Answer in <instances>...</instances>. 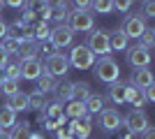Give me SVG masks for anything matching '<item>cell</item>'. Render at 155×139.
Wrapping results in <instances>:
<instances>
[{
    "instance_id": "cell-1",
    "label": "cell",
    "mask_w": 155,
    "mask_h": 139,
    "mask_svg": "<svg viewBox=\"0 0 155 139\" xmlns=\"http://www.w3.org/2000/svg\"><path fill=\"white\" fill-rule=\"evenodd\" d=\"M93 72H95V77L102 84H114V81L120 79V67H118V63L111 56H104V58L95 60L93 63Z\"/></svg>"
},
{
    "instance_id": "cell-2",
    "label": "cell",
    "mask_w": 155,
    "mask_h": 139,
    "mask_svg": "<svg viewBox=\"0 0 155 139\" xmlns=\"http://www.w3.org/2000/svg\"><path fill=\"white\" fill-rule=\"evenodd\" d=\"M86 46H88V51L93 53V56H100V58H104V56H109V30H104V28H97V30H91L88 33V42H86Z\"/></svg>"
},
{
    "instance_id": "cell-3",
    "label": "cell",
    "mask_w": 155,
    "mask_h": 139,
    "mask_svg": "<svg viewBox=\"0 0 155 139\" xmlns=\"http://www.w3.org/2000/svg\"><path fill=\"white\" fill-rule=\"evenodd\" d=\"M67 26L74 35L77 33H91L95 30V16L93 12H77V9H72L70 16H67Z\"/></svg>"
},
{
    "instance_id": "cell-4",
    "label": "cell",
    "mask_w": 155,
    "mask_h": 139,
    "mask_svg": "<svg viewBox=\"0 0 155 139\" xmlns=\"http://www.w3.org/2000/svg\"><path fill=\"white\" fill-rule=\"evenodd\" d=\"M42 67H44V74H49V77H53V79L65 77V74L70 72V63H67V56H65L63 51H56L53 56L44 58Z\"/></svg>"
},
{
    "instance_id": "cell-5",
    "label": "cell",
    "mask_w": 155,
    "mask_h": 139,
    "mask_svg": "<svg viewBox=\"0 0 155 139\" xmlns=\"http://www.w3.org/2000/svg\"><path fill=\"white\" fill-rule=\"evenodd\" d=\"M67 63H70V67H74V70H88V67H93V63H95V56L88 51L86 44H77V46H72L70 56H67Z\"/></svg>"
},
{
    "instance_id": "cell-6",
    "label": "cell",
    "mask_w": 155,
    "mask_h": 139,
    "mask_svg": "<svg viewBox=\"0 0 155 139\" xmlns=\"http://www.w3.org/2000/svg\"><path fill=\"white\" fill-rule=\"evenodd\" d=\"M72 42H74V33L70 30L67 23H60V26H53L51 28V33H49V44H51L56 51L72 46Z\"/></svg>"
},
{
    "instance_id": "cell-7",
    "label": "cell",
    "mask_w": 155,
    "mask_h": 139,
    "mask_svg": "<svg viewBox=\"0 0 155 139\" xmlns=\"http://www.w3.org/2000/svg\"><path fill=\"white\" fill-rule=\"evenodd\" d=\"M123 127H127L132 134H141L148 127V116L143 109H132L123 116Z\"/></svg>"
},
{
    "instance_id": "cell-8",
    "label": "cell",
    "mask_w": 155,
    "mask_h": 139,
    "mask_svg": "<svg viewBox=\"0 0 155 139\" xmlns=\"http://www.w3.org/2000/svg\"><path fill=\"white\" fill-rule=\"evenodd\" d=\"M146 19H141V16H137V14H132V16H127V19L123 21V26H120V33L127 37V40H139L143 35V30H146Z\"/></svg>"
},
{
    "instance_id": "cell-9",
    "label": "cell",
    "mask_w": 155,
    "mask_h": 139,
    "mask_svg": "<svg viewBox=\"0 0 155 139\" xmlns=\"http://www.w3.org/2000/svg\"><path fill=\"white\" fill-rule=\"evenodd\" d=\"M100 127L104 132H118L123 127V116L118 109H104L100 114Z\"/></svg>"
},
{
    "instance_id": "cell-10",
    "label": "cell",
    "mask_w": 155,
    "mask_h": 139,
    "mask_svg": "<svg viewBox=\"0 0 155 139\" xmlns=\"http://www.w3.org/2000/svg\"><path fill=\"white\" fill-rule=\"evenodd\" d=\"M42 72H44V67H42V60L39 58H35V60H19V79L37 81Z\"/></svg>"
},
{
    "instance_id": "cell-11",
    "label": "cell",
    "mask_w": 155,
    "mask_h": 139,
    "mask_svg": "<svg viewBox=\"0 0 155 139\" xmlns=\"http://www.w3.org/2000/svg\"><path fill=\"white\" fill-rule=\"evenodd\" d=\"M127 63L134 70H141V67H148L150 65V51H146L143 46L134 44L127 49Z\"/></svg>"
},
{
    "instance_id": "cell-12",
    "label": "cell",
    "mask_w": 155,
    "mask_h": 139,
    "mask_svg": "<svg viewBox=\"0 0 155 139\" xmlns=\"http://www.w3.org/2000/svg\"><path fill=\"white\" fill-rule=\"evenodd\" d=\"M67 130L72 132V137H74V139H88V137H91V132H93V116L86 114L84 118L72 121L70 125H67Z\"/></svg>"
},
{
    "instance_id": "cell-13",
    "label": "cell",
    "mask_w": 155,
    "mask_h": 139,
    "mask_svg": "<svg viewBox=\"0 0 155 139\" xmlns=\"http://www.w3.org/2000/svg\"><path fill=\"white\" fill-rule=\"evenodd\" d=\"M127 84L134 86V88H139V91H143V88L153 86L155 79H153V72H150L148 67H141V70H134V72H132V77H130Z\"/></svg>"
},
{
    "instance_id": "cell-14",
    "label": "cell",
    "mask_w": 155,
    "mask_h": 139,
    "mask_svg": "<svg viewBox=\"0 0 155 139\" xmlns=\"http://www.w3.org/2000/svg\"><path fill=\"white\" fill-rule=\"evenodd\" d=\"M109 100L114 102V104H125V95H127V84L125 81H114V84H109Z\"/></svg>"
},
{
    "instance_id": "cell-15",
    "label": "cell",
    "mask_w": 155,
    "mask_h": 139,
    "mask_svg": "<svg viewBox=\"0 0 155 139\" xmlns=\"http://www.w3.org/2000/svg\"><path fill=\"white\" fill-rule=\"evenodd\" d=\"M67 16H70V2H65V0H60V2H51V19L56 26H60V23H65L67 21Z\"/></svg>"
},
{
    "instance_id": "cell-16",
    "label": "cell",
    "mask_w": 155,
    "mask_h": 139,
    "mask_svg": "<svg viewBox=\"0 0 155 139\" xmlns=\"http://www.w3.org/2000/svg\"><path fill=\"white\" fill-rule=\"evenodd\" d=\"M72 86H74V81H67L63 79L60 84H56V88H53V95H56V102H72Z\"/></svg>"
},
{
    "instance_id": "cell-17",
    "label": "cell",
    "mask_w": 155,
    "mask_h": 139,
    "mask_svg": "<svg viewBox=\"0 0 155 139\" xmlns=\"http://www.w3.org/2000/svg\"><path fill=\"white\" fill-rule=\"evenodd\" d=\"M93 95V88L88 81H74V86H72V100H77V102H86V100Z\"/></svg>"
},
{
    "instance_id": "cell-18",
    "label": "cell",
    "mask_w": 155,
    "mask_h": 139,
    "mask_svg": "<svg viewBox=\"0 0 155 139\" xmlns=\"http://www.w3.org/2000/svg\"><path fill=\"white\" fill-rule=\"evenodd\" d=\"M19 60H35L39 56V44L37 42H23L19 44Z\"/></svg>"
},
{
    "instance_id": "cell-19",
    "label": "cell",
    "mask_w": 155,
    "mask_h": 139,
    "mask_svg": "<svg viewBox=\"0 0 155 139\" xmlns=\"http://www.w3.org/2000/svg\"><path fill=\"white\" fill-rule=\"evenodd\" d=\"M127 44L130 40L120 33V28L116 33H109V51H127Z\"/></svg>"
},
{
    "instance_id": "cell-20",
    "label": "cell",
    "mask_w": 155,
    "mask_h": 139,
    "mask_svg": "<svg viewBox=\"0 0 155 139\" xmlns=\"http://www.w3.org/2000/svg\"><path fill=\"white\" fill-rule=\"evenodd\" d=\"M16 123H19V121H16V114H14L7 104L0 107V130H5V132H7V130H12Z\"/></svg>"
},
{
    "instance_id": "cell-21",
    "label": "cell",
    "mask_w": 155,
    "mask_h": 139,
    "mask_svg": "<svg viewBox=\"0 0 155 139\" xmlns=\"http://www.w3.org/2000/svg\"><path fill=\"white\" fill-rule=\"evenodd\" d=\"M7 107H9L14 114H16V111H28V95L19 91L16 95L7 98Z\"/></svg>"
},
{
    "instance_id": "cell-22",
    "label": "cell",
    "mask_w": 155,
    "mask_h": 139,
    "mask_svg": "<svg viewBox=\"0 0 155 139\" xmlns=\"http://www.w3.org/2000/svg\"><path fill=\"white\" fill-rule=\"evenodd\" d=\"M86 116V107L84 102H77V100H72V102H67V107H65V118H72V121H79Z\"/></svg>"
},
{
    "instance_id": "cell-23",
    "label": "cell",
    "mask_w": 155,
    "mask_h": 139,
    "mask_svg": "<svg viewBox=\"0 0 155 139\" xmlns=\"http://www.w3.org/2000/svg\"><path fill=\"white\" fill-rule=\"evenodd\" d=\"M84 107H86V114H88V116H93V114H102L104 111V98L93 93L91 98L84 102Z\"/></svg>"
},
{
    "instance_id": "cell-24",
    "label": "cell",
    "mask_w": 155,
    "mask_h": 139,
    "mask_svg": "<svg viewBox=\"0 0 155 139\" xmlns=\"http://www.w3.org/2000/svg\"><path fill=\"white\" fill-rule=\"evenodd\" d=\"M125 102H130V104L134 107V109H141V107L146 104V100H143V93L139 91V88L130 86V84H127V95H125Z\"/></svg>"
},
{
    "instance_id": "cell-25",
    "label": "cell",
    "mask_w": 155,
    "mask_h": 139,
    "mask_svg": "<svg viewBox=\"0 0 155 139\" xmlns=\"http://www.w3.org/2000/svg\"><path fill=\"white\" fill-rule=\"evenodd\" d=\"M44 116H46V118H56V121H65V123H67V118H65V107L60 104V102H51V104H46Z\"/></svg>"
},
{
    "instance_id": "cell-26",
    "label": "cell",
    "mask_w": 155,
    "mask_h": 139,
    "mask_svg": "<svg viewBox=\"0 0 155 139\" xmlns=\"http://www.w3.org/2000/svg\"><path fill=\"white\" fill-rule=\"evenodd\" d=\"M56 84L58 81L53 79V77H49V74H39L37 79V93H42V95H46V93H53V88H56Z\"/></svg>"
},
{
    "instance_id": "cell-27",
    "label": "cell",
    "mask_w": 155,
    "mask_h": 139,
    "mask_svg": "<svg viewBox=\"0 0 155 139\" xmlns=\"http://www.w3.org/2000/svg\"><path fill=\"white\" fill-rule=\"evenodd\" d=\"M28 109H37V111H44L46 109V95L32 91L28 93Z\"/></svg>"
},
{
    "instance_id": "cell-28",
    "label": "cell",
    "mask_w": 155,
    "mask_h": 139,
    "mask_svg": "<svg viewBox=\"0 0 155 139\" xmlns=\"http://www.w3.org/2000/svg\"><path fill=\"white\" fill-rule=\"evenodd\" d=\"M49 33H51L49 23H35V26H32V40L37 42V44L49 42Z\"/></svg>"
},
{
    "instance_id": "cell-29",
    "label": "cell",
    "mask_w": 155,
    "mask_h": 139,
    "mask_svg": "<svg viewBox=\"0 0 155 139\" xmlns=\"http://www.w3.org/2000/svg\"><path fill=\"white\" fill-rule=\"evenodd\" d=\"M30 137V123H16L12 127V132H9V139H28Z\"/></svg>"
},
{
    "instance_id": "cell-30",
    "label": "cell",
    "mask_w": 155,
    "mask_h": 139,
    "mask_svg": "<svg viewBox=\"0 0 155 139\" xmlns=\"http://www.w3.org/2000/svg\"><path fill=\"white\" fill-rule=\"evenodd\" d=\"M139 46H143L146 51H150L155 46V28H146L143 30V35L139 37Z\"/></svg>"
},
{
    "instance_id": "cell-31",
    "label": "cell",
    "mask_w": 155,
    "mask_h": 139,
    "mask_svg": "<svg viewBox=\"0 0 155 139\" xmlns=\"http://www.w3.org/2000/svg\"><path fill=\"white\" fill-rule=\"evenodd\" d=\"M91 9L97 14H111L114 12V2L111 0H97V2H91Z\"/></svg>"
},
{
    "instance_id": "cell-32",
    "label": "cell",
    "mask_w": 155,
    "mask_h": 139,
    "mask_svg": "<svg viewBox=\"0 0 155 139\" xmlns=\"http://www.w3.org/2000/svg\"><path fill=\"white\" fill-rule=\"evenodd\" d=\"M5 74H7V79H12V81H19V58L16 60H9L5 67Z\"/></svg>"
},
{
    "instance_id": "cell-33",
    "label": "cell",
    "mask_w": 155,
    "mask_h": 139,
    "mask_svg": "<svg viewBox=\"0 0 155 139\" xmlns=\"http://www.w3.org/2000/svg\"><path fill=\"white\" fill-rule=\"evenodd\" d=\"M0 93L5 95V98H12V95H16L19 93V81H12V79H7L2 86H0Z\"/></svg>"
},
{
    "instance_id": "cell-34",
    "label": "cell",
    "mask_w": 155,
    "mask_h": 139,
    "mask_svg": "<svg viewBox=\"0 0 155 139\" xmlns=\"http://www.w3.org/2000/svg\"><path fill=\"white\" fill-rule=\"evenodd\" d=\"M0 46H2V51H5L7 56H12V53H19V42L9 40V37H2V40H0Z\"/></svg>"
},
{
    "instance_id": "cell-35",
    "label": "cell",
    "mask_w": 155,
    "mask_h": 139,
    "mask_svg": "<svg viewBox=\"0 0 155 139\" xmlns=\"http://www.w3.org/2000/svg\"><path fill=\"white\" fill-rule=\"evenodd\" d=\"M153 16H155V2L146 0L141 5V19H153Z\"/></svg>"
},
{
    "instance_id": "cell-36",
    "label": "cell",
    "mask_w": 155,
    "mask_h": 139,
    "mask_svg": "<svg viewBox=\"0 0 155 139\" xmlns=\"http://www.w3.org/2000/svg\"><path fill=\"white\" fill-rule=\"evenodd\" d=\"M42 125H44L46 130H51V132H56L58 127H63V125H65V121H56V118H44V121H42Z\"/></svg>"
},
{
    "instance_id": "cell-37",
    "label": "cell",
    "mask_w": 155,
    "mask_h": 139,
    "mask_svg": "<svg viewBox=\"0 0 155 139\" xmlns=\"http://www.w3.org/2000/svg\"><path fill=\"white\" fill-rule=\"evenodd\" d=\"M39 53H42L44 58H49V56H53V53H56V49H53L49 42H42V44H39Z\"/></svg>"
},
{
    "instance_id": "cell-38",
    "label": "cell",
    "mask_w": 155,
    "mask_h": 139,
    "mask_svg": "<svg viewBox=\"0 0 155 139\" xmlns=\"http://www.w3.org/2000/svg\"><path fill=\"white\" fill-rule=\"evenodd\" d=\"M74 9H77V12H91V2H88V0H77V2H74Z\"/></svg>"
},
{
    "instance_id": "cell-39",
    "label": "cell",
    "mask_w": 155,
    "mask_h": 139,
    "mask_svg": "<svg viewBox=\"0 0 155 139\" xmlns=\"http://www.w3.org/2000/svg\"><path fill=\"white\" fill-rule=\"evenodd\" d=\"M143 100L146 102H155V86H148V88H143Z\"/></svg>"
},
{
    "instance_id": "cell-40",
    "label": "cell",
    "mask_w": 155,
    "mask_h": 139,
    "mask_svg": "<svg viewBox=\"0 0 155 139\" xmlns=\"http://www.w3.org/2000/svg\"><path fill=\"white\" fill-rule=\"evenodd\" d=\"M56 139H74V137H72V132L67 127H58L56 130Z\"/></svg>"
},
{
    "instance_id": "cell-41",
    "label": "cell",
    "mask_w": 155,
    "mask_h": 139,
    "mask_svg": "<svg viewBox=\"0 0 155 139\" xmlns=\"http://www.w3.org/2000/svg\"><path fill=\"white\" fill-rule=\"evenodd\" d=\"M130 7H132V2H130V0H120V2H114V9H118V12H127Z\"/></svg>"
},
{
    "instance_id": "cell-42",
    "label": "cell",
    "mask_w": 155,
    "mask_h": 139,
    "mask_svg": "<svg viewBox=\"0 0 155 139\" xmlns=\"http://www.w3.org/2000/svg\"><path fill=\"white\" fill-rule=\"evenodd\" d=\"M137 134H132L127 130V127H120V130H118V139H134Z\"/></svg>"
},
{
    "instance_id": "cell-43",
    "label": "cell",
    "mask_w": 155,
    "mask_h": 139,
    "mask_svg": "<svg viewBox=\"0 0 155 139\" xmlns=\"http://www.w3.org/2000/svg\"><path fill=\"white\" fill-rule=\"evenodd\" d=\"M141 139H155V127H146V130H143L141 132Z\"/></svg>"
},
{
    "instance_id": "cell-44",
    "label": "cell",
    "mask_w": 155,
    "mask_h": 139,
    "mask_svg": "<svg viewBox=\"0 0 155 139\" xmlns=\"http://www.w3.org/2000/svg\"><path fill=\"white\" fill-rule=\"evenodd\" d=\"M7 63H9V56H7V53L2 51V46H0V67H5Z\"/></svg>"
},
{
    "instance_id": "cell-45",
    "label": "cell",
    "mask_w": 155,
    "mask_h": 139,
    "mask_svg": "<svg viewBox=\"0 0 155 139\" xmlns=\"http://www.w3.org/2000/svg\"><path fill=\"white\" fill-rule=\"evenodd\" d=\"M2 37H7V23L2 21V16H0V40Z\"/></svg>"
},
{
    "instance_id": "cell-46",
    "label": "cell",
    "mask_w": 155,
    "mask_h": 139,
    "mask_svg": "<svg viewBox=\"0 0 155 139\" xmlns=\"http://www.w3.org/2000/svg\"><path fill=\"white\" fill-rule=\"evenodd\" d=\"M14 7V9H16V7H23V2H19V0H9V2H2V7Z\"/></svg>"
},
{
    "instance_id": "cell-47",
    "label": "cell",
    "mask_w": 155,
    "mask_h": 139,
    "mask_svg": "<svg viewBox=\"0 0 155 139\" xmlns=\"http://www.w3.org/2000/svg\"><path fill=\"white\" fill-rule=\"evenodd\" d=\"M7 81V74H5V70H2V67H0V86H2V84H5Z\"/></svg>"
},
{
    "instance_id": "cell-48",
    "label": "cell",
    "mask_w": 155,
    "mask_h": 139,
    "mask_svg": "<svg viewBox=\"0 0 155 139\" xmlns=\"http://www.w3.org/2000/svg\"><path fill=\"white\" fill-rule=\"evenodd\" d=\"M28 139H44V134H42V132H30Z\"/></svg>"
},
{
    "instance_id": "cell-49",
    "label": "cell",
    "mask_w": 155,
    "mask_h": 139,
    "mask_svg": "<svg viewBox=\"0 0 155 139\" xmlns=\"http://www.w3.org/2000/svg\"><path fill=\"white\" fill-rule=\"evenodd\" d=\"M0 139H9V132H5V130H0Z\"/></svg>"
},
{
    "instance_id": "cell-50",
    "label": "cell",
    "mask_w": 155,
    "mask_h": 139,
    "mask_svg": "<svg viewBox=\"0 0 155 139\" xmlns=\"http://www.w3.org/2000/svg\"><path fill=\"white\" fill-rule=\"evenodd\" d=\"M0 12H2V2H0Z\"/></svg>"
}]
</instances>
